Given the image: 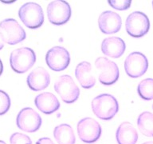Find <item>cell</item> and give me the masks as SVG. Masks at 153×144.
<instances>
[{
	"instance_id": "cell-6",
	"label": "cell",
	"mask_w": 153,
	"mask_h": 144,
	"mask_svg": "<svg viewBox=\"0 0 153 144\" xmlns=\"http://www.w3.org/2000/svg\"><path fill=\"white\" fill-rule=\"evenodd\" d=\"M54 90L66 103H73L77 100L80 90L71 76L65 74L60 76L54 83Z\"/></svg>"
},
{
	"instance_id": "cell-22",
	"label": "cell",
	"mask_w": 153,
	"mask_h": 144,
	"mask_svg": "<svg viewBox=\"0 0 153 144\" xmlns=\"http://www.w3.org/2000/svg\"><path fill=\"white\" fill-rule=\"evenodd\" d=\"M10 106V98L5 91L0 90V115H2L9 110Z\"/></svg>"
},
{
	"instance_id": "cell-29",
	"label": "cell",
	"mask_w": 153,
	"mask_h": 144,
	"mask_svg": "<svg viewBox=\"0 0 153 144\" xmlns=\"http://www.w3.org/2000/svg\"><path fill=\"white\" fill-rule=\"evenodd\" d=\"M0 144H7V143H6L4 141H2V140H0Z\"/></svg>"
},
{
	"instance_id": "cell-30",
	"label": "cell",
	"mask_w": 153,
	"mask_h": 144,
	"mask_svg": "<svg viewBox=\"0 0 153 144\" xmlns=\"http://www.w3.org/2000/svg\"><path fill=\"white\" fill-rule=\"evenodd\" d=\"M152 6H153V2H152Z\"/></svg>"
},
{
	"instance_id": "cell-16",
	"label": "cell",
	"mask_w": 153,
	"mask_h": 144,
	"mask_svg": "<svg viewBox=\"0 0 153 144\" xmlns=\"http://www.w3.org/2000/svg\"><path fill=\"white\" fill-rule=\"evenodd\" d=\"M125 48L124 41L119 37H109L104 39L101 43L103 54L114 58L120 57L124 53Z\"/></svg>"
},
{
	"instance_id": "cell-31",
	"label": "cell",
	"mask_w": 153,
	"mask_h": 144,
	"mask_svg": "<svg viewBox=\"0 0 153 144\" xmlns=\"http://www.w3.org/2000/svg\"><path fill=\"white\" fill-rule=\"evenodd\" d=\"M152 107H153V106H152Z\"/></svg>"
},
{
	"instance_id": "cell-14",
	"label": "cell",
	"mask_w": 153,
	"mask_h": 144,
	"mask_svg": "<svg viewBox=\"0 0 153 144\" xmlns=\"http://www.w3.org/2000/svg\"><path fill=\"white\" fill-rule=\"evenodd\" d=\"M27 85L32 91L44 90L50 85V74L45 68L37 67L27 77Z\"/></svg>"
},
{
	"instance_id": "cell-28",
	"label": "cell",
	"mask_w": 153,
	"mask_h": 144,
	"mask_svg": "<svg viewBox=\"0 0 153 144\" xmlns=\"http://www.w3.org/2000/svg\"><path fill=\"white\" fill-rule=\"evenodd\" d=\"M143 144H153V142H144Z\"/></svg>"
},
{
	"instance_id": "cell-15",
	"label": "cell",
	"mask_w": 153,
	"mask_h": 144,
	"mask_svg": "<svg viewBox=\"0 0 153 144\" xmlns=\"http://www.w3.org/2000/svg\"><path fill=\"white\" fill-rule=\"evenodd\" d=\"M34 104L38 110L45 115H50L57 111L60 107L57 98L50 92H44L36 96Z\"/></svg>"
},
{
	"instance_id": "cell-8",
	"label": "cell",
	"mask_w": 153,
	"mask_h": 144,
	"mask_svg": "<svg viewBox=\"0 0 153 144\" xmlns=\"http://www.w3.org/2000/svg\"><path fill=\"white\" fill-rule=\"evenodd\" d=\"M95 66L100 70L98 79L103 85H112L119 79V68L117 65L107 58H97L95 61Z\"/></svg>"
},
{
	"instance_id": "cell-27",
	"label": "cell",
	"mask_w": 153,
	"mask_h": 144,
	"mask_svg": "<svg viewBox=\"0 0 153 144\" xmlns=\"http://www.w3.org/2000/svg\"><path fill=\"white\" fill-rule=\"evenodd\" d=\"M2 71H3V64H2V61L0 59V75L2 74Z\"/></svg>"
},
{
	"instance_id": "cell-20",
	"label": "cell",
	"mask_w": 153,
	"mask_h": 144,
	"mask_svg": "<svg viewBox=\"0 0 153 144\" xmlns=\"http://www.w3.org/2000/svg\"><path fill=\"white\" fill-rule=\"evenodd\" d=\"M137 125L143 135L153 137V114L148 111L141 113L137 119Z\"/></svg>"
},
{
	"instance_id": "cell-11",
	"label": "cell",
	"mask_w": 153,
	"mask_h": 144,
	"mask_svg": "<svg viewBox=\"0 0 153 144\" xmlns=\"http://www.w3.org/2000/svg\"><path fill=\"white\" fill-rule=\"evenodd\" d=\"M77 133L81 141L93 143L97 141L101 134V127L95 119L85 118L77 123Z\"/></svg>"
},
{
	"instance_id": "cell-9",
	"label": "cell",
	"mask_w": 153,
	"mask_h": 144,
	"mask_svg": "<svg viewBox=\"0 0 153 144\" xmlns=\"http://www.w3.org/2000/svg\"><path fill=\"white\" fill-rule=\"evenodd\" d=\"M42 122L40 115L30 107L23 108L17 115V126L23 131L29 133L37 131L42 126Z\"/></svg>"
},
{
	"instance_id": "cell-25",
	"label": "cell",
	"mask_w": 153,
	"mask_h": 144,
	"mask_svg": "<svg viewBox=\"0 0 153 144\" xmlns=\"http://www.w3.org/2000/svg\"><path fill=\"white\" fill-rule=\"evenodd\" d=\"M36 144H54L50 138H42L37 141Z\"/></svg>"
},
{
	"instance_id": "cell-19",
	"label": "cell",
	"mask_w": 153,
	"mask_h": 144,
	"mask_svg": "<svg viewBox=\"0 0 153 144\" xmlns=\"http://www.w3.org/2000/svg\"><path fill=\"white\" fill-rule=\"evenodd\" d=\"M53 136L58 144H75L74 130L69 125L61 124L54 128Z\"/></svg>"
},
{
	"instance_id": "cell-4",
	"label": "cell",
	"mask_w": 153,
	"mask_h": 144,
	"mask_svg": "<svg viewBox=\"0 0 153 144\" xmlns=\"http://www.w3.org/2000/svg\"><path fill=\"white\" fill-rule=\"evenodd\" d=\"M0 35L3 42L9 45H15L26 38L24 29L14 19H7L0 22Z\"/></svg>"
},
{
	"instance_id": "cell-10",
	"label": "cell",
	"mask_w": 153,
	"mask_h": 144,
	"mask_svg": "<svg viewBox=\"0 0 153 144\" xmlns=\"http://www.w3.org/2000/svg\"><path fill=\"white\" fill-rule=\"evenodd\" d=\"M148 67V58L140 52H132L124 61V70L131 78H139L145 74Z\"/></svg>"
},
{
	"instance_id": "cell-3",
	"label": "cell",
	"mask_w": 153,
	"mask_h": 144,
	"mask_svg": "<svg viewBox=\"0 0 153 144\" xmlns=\"http://www.w3.org/2000/svg\"><path fill=\"white\" fill-rule=\"evenodd\" d=\"M19 16L24 25L28 28L40 27L44 22V14L40 5L35 2H26L19 10Z\"/></svg>"
},
{
	"instance_id": "cell-7",
	"label": "cell",
	"mask_w": 153,
	"mask_h": 144,
	"mask_svg": "<svg viewBox=\"0 0 153 144\" xmlns=\"http://www.w3.org/2000/svg\"><path fill=\"white\" fill-rule=\"evenodd\" d=\"M47 16L51 23L61 26L66 23L71 17V7L63 0H54L47 7Z\"/></svg>"
},
{
	"instance_id": "cell-12",
	"label": "cell",
	"mask_w": 153,
	"mask_h": 144,
	"mask_svg": "<svg viewBox=\"0 0 153 144\" xmlns=\"http://www.w3.org/2000/svg\"><path fill=\"white\" fill-rule=\"evenodd\" d=\"M45 62L48 67L54 71H62L66 69L70 62L69 51L63 46L51 48L45 55Z\"/></svg>"
},
{
	"instance_id": "cell-1",
	"label": "cell",
	"mask_w": 153,
	"mask_h": 144,
	"mask_svg": "<svg viewBox=\"0 0 153 144\" xmlns=\"http://www.w3.org/2000/svg\"><path fill=\"white\" fill-rule=\"evenodd\" d=\"M92 109L94 115L102 120H110L119 110L117 98L109 94H102L92 101Z\"/></svg>"
},
{
	"instance_id": "cell-13",
	"label": "cell",
	"mask_w": 153,
	"mask_h": 144,
	"mask_svg": "<svg viewBox=\"0 0 153 144\" xmlns=\"http://www.w3.org/2000/svg\"><path fill=\"white\" fill-rule=\"evenodd\" d=\"M121 18L116 12L107 10L101 13L98 19V25L101 32L106 34L117 33L121 27Z\"/></svg>"
},
{
	"instance_id": "cell-23",
	"label": "cell",
	"mask_w": 153,
	"mask_h": 144,
	"mask_svg": "<svg viewBox=\"0 0 153 144\" xmlns=\"http://www.w3.org/2000/svg\"><path fill=\"white\" fill-rule=\"evenodd\" d=\"M10 144H32L30 138L22 133H14L10 138Z\"/></svg>"
},
{
	"instance_id": "cell-21",
	"label": "cell",
	"mask_w": 153,
	"mask_h": 144,
	"mask_svg": "<svg viewBox=\"0 0 153 144\" xmlns=\"http://www.w3.org/2000/svg\"><path fill=\"white\" fill-rule=\"evenodd\" d=\"M137 92L144 100L153 99V79H143L137 86Z\"/></svg>"
},
{
	"instance_id": "cell-18",
	"label": "cell",
	"mask_w": 153,
	"mask_h": 144,
	"mask_svg": "<svg viewBox=\"0 0 153 144\" xmlns=\"http://www.w3.org/2000/svg\"><path fill=\"white\" fill-rule=\"evenodd\" d=\"M116 137L118 144H136L138 140L136 128L128 122H124L120 125Z\"/></svg>"
},
{
	"instance_id": "cell-5",
	"label": "cell",
	"mask_w": 153,
	"mask_h": 144,
	"mask_svg": "<svg viewBox=\"0 0 153 144\" xmlns=\"http://www.w3.org/2000/svg\"><path fill=\"white\" fill-rule=\"evenodd\" d=\"M125 27L129 35L134 38H141L149 31L150 21L143 12H132L127 18Z\"/></svg>"
},
{
	"instance_id": "cell-26",
	"label": "cell",
	"mask_w": 153,
	"mask_h": 144,
	"mask_svg": "<svg viewBox=\"0 0 153 144\" xmlns=\"http://www.w3.org/2000/svg\"><path fill=\"white\" fill-rule=\"evenodd\" d=\"M3 46H4V42H3L2 37L0 35V50H2Z\"/></svg>"
},
{
	"instance_id": "cell-24",
	"label": "cell",
	"mask_w": 153,
	"mask_h": 144,
	"mask_svg": "<svg viewBox=\"0 0 153 144\" xmlns=\"http://www.w3.org/2000/svg\"><path fill=\"white\" fill-rule=\"evenodd\" d=\"M108 2L112 8L119 10L128 9L131 4V0H109Z\"/></svg>"
},
{
	"instance_id": "cell-17",
	"label": "cell",
	"mask_w": 153,
	"mask_h": 144,
	"mask_svg": "<svg viewBox=\"0 0 153 144\" xmlns=\"http://www.w3.org/2000/svg\"><path fill=\"white\" fill-rule=\"evenodd\" d=\"M75 75L83 88L90 89L95 85V77L92 74V67L88 62H80L75 70Z\"/></svg>"
},
{
	"instance_id": "cell-2",
	"label": "cell",
	"mask_w": 153,
	"mask_h": 144,
	"mask_svg": "<svg viewBox=\"0 0 153 144\" xmlns=\"http://www.w3.org/2000/svg\"><path fill=\"white\" fill-rule=\"evenodd\" d=\"M36 62V55L29 47L18 48L10 56V64L13 70L19 74L25 73L33 67Z\"/></svg>"
}]
</instances>
